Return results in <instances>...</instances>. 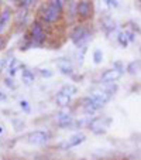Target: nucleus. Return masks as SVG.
I'll list each match as a JSON object with an SVG mask.
<instances>
[{
  "label": "nucleus",
  "instance_id": "nucleus-13",
  "mask_svg": "<svg viewBox=\"0 0 141 160\" xmlns=\"http://www.w3.org/2000/svg\"><path fill=\"white\" fill-rule=\"evenodd\" d=\"M61 92L65 94V95H68V97H73V95L78 94V88H76L75 85H72V84H66V85H63V87L61 88Z\"/></svg>",
  "mask_w": 141,
  "mask_h": 160
},
{
  "label": "nucleus",
  "instance_id": "nucleus-24",
  "mask_svg": "<svg viewBox=\"0 0 141 160\" xmlns=\"http://www.w3.org/2000/svg\"><path fill=\"white\" fill-rule=\"evenodd\" d=\"M105 3H107V6H110V7L119 6V2H116V0H107V2H105Z\"/></svg>",
  "mask_w": 141,
  "mask_h": 160
},
{
  "label": "nucleus",
  "instance_id": "nucleus-5",
  "mask_svg": "<svg viewBox=\"0 0 141 160\" xmlns=\"http://www.w3.org/2000/svg\"><path fill=\"white\" fill-rule=\"evenodd\" d=\"M92 12H93V4L90 2H79L78 3V7H76V13L81 18H89L92 17Z\"/></svg>",
  "mask_w": 141,
  "mask_h": 160
},
{
  "label": "nucleus",
  "instance_id": "nucleus-21",
  "mask_svg": "<svg viewBox=\"0 0 141 160\" xmlns=\"http://www.w3.org/2000/svg\"><path fill=\"white\" fill-rule=\"evenodd\" d=\"M20 106H21V109H23V111L24 112H30V105H28V102L27 101H20Z\"/></svg>",
  "mask_w": 141,
  "mask_h": 160
},
{
  "label": "nucleus",
  "instance_id": "nucleus-22",
  "mask_svg": "<svg viewBox=\"0 0 141 160\" xmlns=\"http://www.w3.org/2000/svg\"><path fill=\"white\" fill-rule=\"evenodd\" d=\"M40 74H41V77H44V78L52 77V71H49V70H40Z\"/></svg>",
  "mask_w": 141,
  "mask_h": 160
},
{
  "label": "nucleus",
  "instance_id": "nucleus-23",
  "mask_svg": "<svg viewBox=\"0 0 141 160\" xmlns=\"http://www.w3.org/2000/svg\"><path fill=\"white\" fill-rule=\"evenodd\" d=\"M18 6L20 7H27V6H30L31 3H34V2H31V0H24V2H18Z\"/></svg>",
  "mask_w": 141,
  "mask_h": 160
},
{
  "label": "nucleus",
  "instance_id": "nucleus-14",
  "mask_svg": "<svg viewBox=\"0 0 141 160\" xmlns=\"http://www.w3.org/2000/svg\"><path fill=\"white\" fill-rule=\"evenodd\" d=\"M140 70H141V61H138V60L131 61V62L127 65V72L131 74V75H135Z\"/></svg>",
  "mask_w": 141,
  "mask_h": 160
},
{
  "label": "nucleus",
  "instance_id": "nucleus-2",
  "mask_svg": "<svg viewBox=\"0 0 141 160\" xmlns=\"http://www.w3.org/2000/svg\"><path fill=\"white\" fill-rule=\"evenodd\" d=\"M87 37H89V31H87L83 26H76L72 30V33H71V40H72V42H75L76 45H81Z\"/></svg>",
  "mask_w": 141,
  "mask_h": 160
},
{
  "label": "nucleus",
  "instance_id": "nucleus-26",
  "mask_svg": "<svg viewBox=\"0 0 141 160\" xmlns=\"http://www.w3.org/2000/svg\"><path fill=\"white\" fill-rule=\"evenodd\" d=\"M3 67H4V61H3V60H0V72L3 71Z\"/></svg>",
  "mask_w": 141,
  "mask_h": 160
},
{
  "label": "nucleus",
  "instance_id": "nucleus-17",
  "mask_svg": "<svg viewBox=\"0 0 141 160\" xmlns=\"http://www.w3.org/2000/svg\"><path fill=\"white\" fill-rule=\"evenodd\" d=\"M103 27H105L106 33H110V31H113L114 28H116V23H114L110 17H107L103 20Z\"/></svg>",
  "mask_w": 141,
  "mask_h": 160
},
{
  "label": "nucleus",
  "instance_id": "nucleus-7",
  "mask_svg": "<svg viewBox=\"0 0 141 160\" xmlns=\"http://www.w3.org/2000/svg\"><path fill=\"white\" fill-rule=\"evenodd\" d=\"M59 14L61 12L59 10H57L55 7H52L51 4H47V7L44 9V12H42V18H44L45 21H48V23H54V21H57L58 18H59Z\"/></svg>",
  "mask_w": 141,
  "mask_h": 160
},
{
  "label": "nucleus",
  "instance_id": "nucleus-4",
  "mask_svg": "<svg viewBox=\"0 0 141 160\" xmlns=\"http://www.w3.org/2000/svg\"><path fill=\"white\" fill-rule=\"evenodd\" d=\"M47 140H48V133L42 130H34L27 135V142L31 145H44Z\"/></svg>",
  "mask_w": 141,
  "mask_h": 160
},
{
  "label": "nucleus",
  "instance_id": "nucleus-8",
  "mask_svg": "<svg viewBox=\"0 0 141 160\" xmlns=\"http://www.w3.org/2000/svg\"><path fill=\"white\" fill-rule=\"evenodd\" d=\"M57 67H58V70H59L62 74H65V75H72L73 74L72 62H71L68 58H65V57L58 58L57 60Z\"/></svg>",
  "mask_w": 141,
  "mask_h": 160
},
{
  "label": "nucleus",
  "instance_id": "nucleus-28",
  "mask_svg": "<svg viewBox=\"0 0 141 160\" xmlns=\"http://www.w3.org/2000/svg\"><path fill=\"white\" fill-rule=\"evenodd\" d=\"M0 99H6V97L3 95V92H0Z\"/></svg>",
  "mask_w": 141,
  "mask_h": 160
},
{
  "label": "nucleus",
  "instance_id": "nucleus-19",
  "mask_svg": "<svg viewBox=\"0 0 141 160\" xmlns=\"http://www.w3.org/2000/svg\"><path fill=\"white\" fill-rule=\"evenodd\" d=\"M102 60H103V52L100 51V50H95V52H93V62L100 64Z\"/></svg>",
  "mask_w": 141,
  "mask_h": 160
},
{
  "label": "nucleus",
  "instance_id": "nucleus-30",
  "mask_svg": "<svg viewBox=\"0 0 141 160\" xmlns=\"http://www.w3.org/2000/svg\"><path fill=\"white\" fill-rule=\"evenodd\" d=\"M0 16H2V13H0Z\"/></svg>",
  "mask_w": 141,
  "mask_h": 160
},
{
  "label": "nucleus",
  "instance_id": "nucleus-6",
  "mask_svg": "<svg viewBox=\"0 0 141 160\" xmlns=\"http://www.w3.org/2000/svg\"><path fill=\"white\" fill-rule=\"evenodd\" d=\"M31 38H33L34 44H41L45 38V33H44V28L40 23H34L31 26Z\"/></svg>",
  "mask_w": 141,
  "mask_h": 160
},
{
  "label": "nucleus",
  "instance_id": "nucleus-27",
  "mask_svg": "<svg viewBox=\"0 0 141 160\" xmlns=\"http://www.w3.org/2000/svg\"><path fill=\"white\" fill-rule=\"evenodd\" d=\"M3 45H4V41H3V38H2V37H0V50L3 48Z\"/></svg>",
  "mask_w": 141,
  "mask_h": 160
},
{
  "label": "nucleus",
  "instance_id": "nucleus-1",
  "mask_svg": "<svg viewBox=\"0 0 141 160\" xmlns=\"http://www.w3.org/2000/svg\"><path fill=\"white\" fill-rule=\"evenodd\" d=\"M109 123H110V119L109 118H93L92 121L89 122V129L92 130L93 133H105L106 129H107Z\"/></svg>",
  "mask_w": 141,
  "mask_h": 160
},
{
  "label": "nucleus",
  "instance_id": "nucleus-25",
  "mask_svg": "<svg viewBox=\"0 0 141 160\" xmlns=\"http://www.w3.org/2000/svg\"><path fill=\"white\" fill-rule=\"evenodd\" d=\"M4 82H6L7 87H14V85H13V81H10V78H6V81Z\"/></svg>",
  "mask_w": 141,
  "mask_h": 160
},
{
  "label": "nucleus",
  "instance_id": "nucleus-9",
  "mask_svg": "<svg viewBox=\"0 0 141 160\" xmlns=\"http://www.w3.org/2000/svg\"><path fill=\"white\" fill-rule=\"evenodd\" d=\"M85 139H86V136L83 135V133H76V135H73V136H71L68 139V142L66 143H63V148H75V146H78V145H81L82 142H85Z\"/></svg>",
  "mask_w": 141,
  "mask_h": 160
},
{
  "label": "nucleus",
  "instance_id": "nucleus-3",
  "mask_svg": "<svg viewBox=\"0 0 141 160\" xmlns=\"http://www.w3.org/2000/svg\"><path fill=\"white\" fill-rule=\"evenodd\" d=\"M124 74V70H119V68H111V70H107L102 74V81L105 84H113L117 79H120Z\"/></svg>",
  "mask_w": 141,
  "mask_h": 160
},
{
  "label": "nucleus",
  "instance_id": "nucleus-29",
  "mask_svg": "<svg viewBox=\"0 0 141 160\" xmlns=\"http://www.w3.org/2000/svg\"><path fill=\"white\" fill-rule=\"evenodd\" d=\"M0 133H3V126L0 125Z\"/></svg>",
  "mask_w": 141,
  "mask_h": 160
},
{
  "label": "nucleus",
  "instance_id": "nucleus-10",
  "mask_svg": "<svg viewBox=\"0 0 141 160\" xmlns=\"http://www.w3.org/2000/svg\"><path fill=\"white\" fill-rule=\"evenodd\" d=\"M57 122H58V125H59L61 128H68V126L72 125L73 119H72V116L69 115L68 112H61L59 115L57 116Z\"/></svg>",
  "mask_w": 141,
  "mask_h": 160
},
{
  "label": "nucleus",
  "instance_id": "nucleus-11",
  "mask_svg": "<svg viewBox=\"0 0 141 160\" xmlns=\"http://www.w3.org/2000/svg\"><path fill=\"white\" fill-rule=\"evenodd\" d=\"M34 72L31 70H28V68H26V70H23V74H21V79H23V82H24L26 85H31L34 82Z\"/></svg>",
  "mask_w": 141,
  "mask_h": 160
},
{
  "label": "nucleus",
  "instance_id": "nucleus-15",
  "mask_svg": "<svg viewBox=\"0 0 141 160\" xmlns=\"http://www.w3.org/2000/svg\"><path fill=\"white\" fill-rule=\"evenodd\" d=\"M21 62L17 60V58H13L12 60V62H10V68H9V74H10V77H14L16 75V72H17V70L18 68H21Z\"/></svg>",
  "mask_w": 141,
  "mask_h": 160
},
{
  "label": "nucleus",
  "instance_id": "nucleus-16",
  "mask_svg": "<svg viewBox=\"0 0 141 160\" xmlns=\"http://www.w3.org/2000/svg\"><path fill=\"white\" fill-rule=\"evenodd\" d=\"M9 20H10V9H6L3 13H2V16H0V33L3 31L4 26L7 24Z\"/></svg>",
  "mask_w": 141,
  "mask_h": 160
},
{
  "label": "nucleus",
  "instance_id": "nucleus-18",
  "mask_svg": "<svg viewBox=\"0 0 141 160\" xmlns=\"http://www.w3.org/2000/svg\"><path fill=\"white\" fill-rule=\"evenodd\" d=\"M117 40H119V44H120L121 47H124V48H126L130 42L129 36H127V31H121V33L119 34V37H117Z\"/></svg>",
  "mask_w": 141,
  "mask_h": 160
},
{
  "label": "nucleus",
  "instance_id": "nucleus-12",
  "mask_svg": "<svg viewBox=\"0 0 141 160\" xmlns=\"http://www.w3.org/2000/svg\"><path fill=\"white\" fill-rule=\"evenodd\" d=\"M55 101H57V103L59 106H68L69 102H71V97H68V95L62 94V92H58L57 97H55Z\"/></svg>",
  "mask_w": 141,
  "mask_h": 160
},
{
  "label": "nucleus",
  "instance_id": "nucleus-20",
  "mask_svg": "<svg viewBox=\"0 0 141 160\" xmlns=\"http://www.w3.org/2000/svg\"><path fill=\"white\" fill-rule=\"evenodd\" d=\"M49 4H51L52 7H55L57 10H62V4H63V2L62 0H52V2H49Z\"/></svg>",
  "mask_w": 141,
  "mask_h": 160
}]
</instances>
